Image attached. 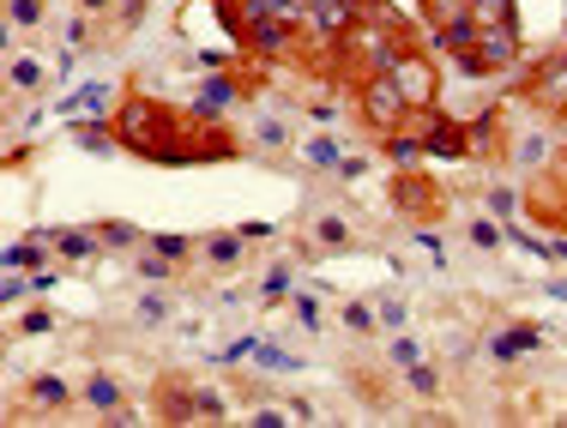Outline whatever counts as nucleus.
I'll return each mask as SVG.
<instances>
[{"label":"nucleus","instance_id":"obj_1","mask_svg":"<svg viewBox=\"0 0 567 428\" xmlns=\"http://www.w3.org/2000/svg\"><path fill=\"white\" fill-rule=\"evenodd\" d=\"M357 122L369 127L374 139H386V133H399L411 122V103H404V91L393 85V73L357 79Z\"/></svg>","mask_w":567,"mask_h":428},{"label":"nucleus","instance_id":"obj_2","mask_svg":"<svg viewBox=\"0 0 567 428\" xmlns=\"http://www.w3.org/2000/svg\"><path fill=\"white\" fill-rule=\"evenodd\" d=\"M471 55L483 61V73H519V66H525V36H519V24H513V19L483 24Z\"/></svg>","mask_w":567,"mask_h":428},{"label":"nucleus","instance_id":"obj_3","mask_svg":"<svg viewBox=\"0 0 567 428\" xmlns=\"http://www.w3.org/2000/svg\"><path fill=\"white\" fill-rule=\"evenodd\" d=\"M393 85L404 91V103H411V109H435V103H441L435 61H429V55H416V49H404V55L393 61Z\"/></svg>","mask_w":567,"mask_h":428},{"label":"nucleus","instance_id":"obj_4","mask_svg":"<svg viewBox=\"0 0 567 428\" xmlns=\"http://www.w3.org/2000/svg\"><path fill=\"white\" fill-rule=\"evenodd\" d=\"M241 97H248V85H241L236 73H218V66H206V73H199V85H194V103H187V109L206 115V122H224V115L236 109Z\"/></svg>","mask_w":567,"mask_h":428},{"label":"nucleus","instance_id":"obj_5","mask_svg":"<svg viewBox=\"0 0 567 428\" xmlns=\"http://www.w3.org/2000/svg\"><path fill=\"white\" fill-rule=\"evenodd\" d=\"M525 97H532L544 115H567V55L537 61V73L525 79Z\"/></svg>","mask_w":567,"mask_h":428},{"label":"nucleus","instance_id":"obj_6","mask_svg":"<svg viewBox=\"0 0 567 428\" xmlns=\"http://www.w3.org/2000/svg\"><path fill=\"white\" fill-rule=\"evenodd\" d=\"M248 236L241 230H212V236H199V260L212 265V272H241L248 265Z\"/></svg>","mask_w":567,"mask_h":428},{"label":"nucleus","instance_id":"obj_7","mask_svg":"<svg viewBox=\"0 0 567 428\" xmlns=\"http://www.w3.org/2000/svg\"><path fill=\"white\" fill-rule=\"evenodd\" d=\"M24 405H31V410H73L79 405V386H66L55 368H43V374L24 380Z\"/></svg>","mask_w":567,"mask_h":428},{"label":"nucleus","instance_id":"obj_8","mask_svg":"<svg viewBox=\"0 0 567 428\" xmlns=\"http://www.w3.org/2000/svg\"><path fill=\"white\" fill-rule=\"evenodd\" d=\"M55 260L61 265H85V260H110L97 223H79V230H55Z\"/></svg>","mask_w":567,"mask_h":428},{"label":"nucleus","instance_id":"obj_9","mask_svg":"<svg viewBox=\"0 0 567 428\" xmlns=\"http://www.w3.org/2000/svg\"><path fill=\"white\" fill-rule=\"evenodd\" d=\"M175 314H182V302H175L164 284H152V296H140V302L127 307V326H133V332H164Z\"/></svg>","mask_w":567,"mask_h":428},{"label":"nucleus","instance_id":"obj_10","mask_svg":"<svg viewBox=\"0 0 567 428\" xmlns=\"http://www.w3.org/2000/svg\"><path fill=\"white\" fill-rule=\"evenodd\" d=\"M532 351H544V332H537V326H502L489 338V363L495 368H513L519 356H532Z\"/></svg>","mask_w":567,"mask_h":428},{"label":"nucleus","instance_id":"obj_11","mask_svg":"<svg viewBox=\"0 0 567 428\" xmlns=\"http://www.w3.org/2000/svg\"><path fill=\"white\" fill-rule=\"evenodd\" d=\"M73 145L79 152H91V157H110V152H121V133H115V122L110 115H73Z\"/></svg>","mask_w":567,"mask_h":428},{"label":"nucleus","instance_id":"obj_12","mask_svg":"<svg viewBox=\"0 0 567 428\" xmlns=\"http://www.w3.org/2000/svg\"><path fill=\"white\" fill-rule=\"evenodd\" d=\"M157 422H199V393L187 380H157Z\"/></svg>","mask_w":567,"mask_h":428},{"label":"nucleus","instance_id":"obj_13","mask_svg":"<svg viewBox=\"0 0 567 428\" xmlns=\"http://www.w3.org/2000/svg\"><path fill=\"white\" fill-rule=\"evenodd\" d=\"M79 405H91V410H97V422H103V417H115V410H127V393L115 386V374L91 368L85 380H79Z\"/></svg>","mask_w":567,"mask_h":428},{"label":"nucleus","instance_id":"obj_14","mask_svg":"<svg viewBox=\"0 0 567 428\" xmlns=\"http://www.w3.org/2000/svg\"><path fill=\"white\" fill-rule=\"evenodd\" d=\"M308 248H320V253H350V248H357V230H350L339 211H320V218L308 223Z\"/></svg>","mask_w":567,"mask_h":428},{"label":"nucleus","instance_id":"obj_15","mask_svg":"<svg viewBox=\"0 0 567 428\" xmlns=\"http://www.w3.org/2000/svg\"><path fill=\"white\" fill-rule=\"evenodd\" d=\"M477 31H483L477 12H465V19H453V24H429L441 55H471V49H477Z\"/></svg>","mask_w":567,"mask_h":428},{"label":"nucleus","instance_id":"obj_16","mask_svg":"<svg viewBox=\"0 0 567 428\" xmlns=\"http://www.w3.org/2000/svg\"><path fill=\"white\" fill-rule=\"evenodd\" d=\"M296 152H302V164L308 169H320V176H332V169L344 164V145L332 139V127H320V133H308L302 145H296Z\"/></svg>","mask_w":567,"mask_h":428},{"label":"nucleus","instance_id":"obj_17","mask_svg":"<svg viewBox=\"0 0 567 428\" xmlns=\"http://www.w3.org/2000/svg\"><path fill=\"white\" fill-rule=\"evenodd\" d=\"M290 139H296V133H290V122H284V115H260V122H254L248 152H254V157H278Z\"/></svg>","mask_w":567,"mask_h":428},{"label":"nucleus","instance_id":"obj_18","mask_svg":"<svg viewBox=\"0 0 567 428\" xmlns=\"http://www.w3.org/2000/svg\"><path fill=\"white\" fill-rule=\"evenodd\" d=\"M381 152L393 157L399 169H416L429 157V145H423V133H416V127H399V133H386V139H381Z\"/></svg>","mask_w":567,"mask_h":428},{"label":"nucleus","instance_id":"obj_19","mask_svg":"<svg viewBox=\"0 0 567 428\" xmlns=\"http://www.w3.org/2000/svg\"><path fill=\"white\" fill-rule=\"evenodd\" d=\"M393 199H399V211H411L416 223L435 218V194H429L423 181H411V176H393Z\"/></svg>","mask_w":567,"mask_h":428},{"label":"nucleus","instance_id":"obj_20","mask_svg":"<svg viewBox=\"0 0 567 428\" xmlns=\"http://www.w3.org/2000/svg\"><path fill=\"white\" fill-rule=\"evenodd\" d=\"M254 296H260L266 307H278V302H290L296 296V265H266V272H260V284H254Z\"/></svg>","mask_w":567,"mask_h":428},{"label":"nucleus","instance_id":"obj_21","mask_svg":"<svg viewBox=\"0 0 567 428\" xmlns=\"http://www.w3.org/2000/svg\"><path fill=\"white\" fill-rule=\"evenodd\" d=\"M7 85H12V91H31V97H43V91H49L43 61H37V55H12V61H7Z\"/></svg>","mask_w":567,"mask_h":428},{"label":"nucleus","instance_id":"obj_22","mask_svg":"<svg viewBox=\"0 0 567 428\" xmlns=\"http://www.w3.org/2000/svg\"><path fill=\"white\" fill-rule=\"evenodd\" d=\"M175 272H182V265H175L169 253H157V248L133 253V278H140V284H175Z\"/></svg>","mask_w":567,"mask_h":428},{"label":"nucleus","instance_id":"obj_23","mask_svg":"<svg viewBox=\"0 0 567 428\" xmlns=\"http://www.w3.org/2000/svg\"><path fill=\"white\" fill-rule=\"evenodd\" d=\"M97 236H103V248H110V253L145 248V230H140V223H127V218H97Z\"/></svg>","mask_w":567,"mask_h":428},{"label":"nucleus","instance_id":"obj_24","mask_svg":"<svg viewBox=\"0 0 567 428\" xmlns=\"http://www.w3.org/2000/svg\"><path fill=\"white\" fill-rule=\"evenodd\" d=\"M549 152H556V139H549L544 127L525 133V139H513V169H544V164H549Z\"/></svg>","mask_w":567,"mask_h":428},{"label":"nucleus","instance_id":"obj_25","mask_svg":"<svg viewBox=\"0 0 567 428\" xmlns=\"http://www.w3.org/2000/svg\"><path fill=\"white\" fill-rule=\"evenodd\" d=\"M339 326L350 332V338H369V332L381 326V314H374V302H369V296H350V302L339 307Z\"/></svg>","mask_w":567,"mask_h":428},{"label":"nucleus","instance_id":"obj_26","mask_svg":"<svg viewBox=\"0 0 567 428\" xmlns=\"http://www.w3.org/2000/svg\"><path fill=\"white\" fill-rule=\"evenodd\" d=\"M49 253H55V248L37 242V236H31V242H12L7 248V272H24V265H31V272H49Z\"/></svg>","mask_w":567,"mask_h":428},{"label":"nucleus","instance_id":"obj_27","mask_svg":"<svg viewBox=\"0 0 567 428\" xmlns=\"http://www.w3.org/2000/svg\"><path fill=\"white\" fill-rule=\"evenodd\" d=\"M254 363H260L266 374H302L308 363L296 351H284V344H272V338H260V351H254Z\"/></svg>","mask_w":567,"mask_h":428},{"label":"nucleus","instance_id":"obj_28","mask_svg":"<svg viewBox=\"0 0 567 428\" xmlns=\"http://www.w3.org/2000/svg\"><path fill=\"white\" fill-rule=\"evenodd\" d=\"M465 236H471V248H483V253H495V248H502V242H507V223H502V218H495V211H489V218H465Z\"/></svg>","mask_w":567,"mask_h":428},{"label":"nucleus","instance_id":"obj_29","mask_svg":"<svg viewBox=\"0 0 567 428\" xmlns=\"http://www.w3.org/2000/svg\"><path fill=\"white\" fill-rule=\"evenodd\" d=\"M7 24H12V31H43L49 7H43V0H7Z\"/></svg>","mask_w":567,"mask_h":428},{"label":"nucleus","instance_id":"obj_30","mask_svg":"<svg viewBox=\"0 0 567 428\" xmlns=\"http://www.w3.org/2000/svg\"><path fill=\"white\" fill-rule=\"evenodd\" d=\"M399 374H404V386H411L416 398H441V386H447L435 363H411V368H399Z\"/></svg>","mask_w":567,"mask_h":428},{"label":"nucleus","instance_id":"obj_31","mask_svg":"<svg viewBox=\"0 0 567 428\" xmlns=\"http://www.w3.org/2000/svg\"><path fill=\"white\" fill-rule=\"evenodd\" d=\"M91 31H97V19H91V12H73V19L61 24V43L85 55V49H97V36H91Z\"/></svg>","mask_w":567,"mask_h":428},{"label":"nucleus","instance_id":"obj_32","mask_svg":"<svg viewBox=\"0 0 567 428\" xmlns=\"http://www.w3.org/2000/svg\"><path fill=\"white\" fill-rule=\"evenodd\" d=\"M145 248H157V253H169V260H175V265H187V260H194V253H199V242H194V236H169V230H157V236H145Z\"/></svg>","mask_w":567,"mask_h":428},{"label":"nucleus","instance_id":"obj_33","mask_svg":"<svg viewBox=\"0 0 567 428\" xmlns=\"http://www.w3.org/2000/svg\"><path fill=\"white\" fill-rule=\"evenodd\" d=\"M290 302H296V326H302V332H327V326H332V320H327V307H320L315 296H308V290H296Z\"/></svg>","mask_w":567,"mask_h":428},{"label":"nucleus","instance_id":"obj_34","mask_svg":"<svg viewBox=\"0 0 567 428\" xmlns=\"http://www.w3.org/2000/svg\"><path fill=\"white\" fill-rule=\"evenodd\" d=\"M374 314H381L386 332H404V326H411V302H404V296H374Z\"/></svg>","mask_w":567,"mask_h":428},{"label":"nucleus","instance_id":"obj_35","mask_svg":"<svg viewBox=\"0 0 567 428\" xmlns=\"http://www.w3.org/2000/svg\"><path fill=\"white\" fill-rule=\"evenodd\" d=\"M145 12H152V0H121V7H115V19H110V31H140V24H145Z\"/></svg>","mask_w":567,"mask_h":428},{"label":"nucleus","instance_id":"obj_36","mask_svg":"<svg viewBox=\"0 0 567 428\" xmlns=\"http://www.w3.org/2000/svg\"><path fill=\"white\" fill-rule=\"evenodd\" d=\"M199 393V422H224L229 417V393H218V386H194Z\"/></svg>","mask_w":567,"mask_h":428},{"label":"nucleus","instance_id":"obj_37","mask_svg":"<svg viewBox=\"0 0 567 428\" xmlns=\"http://www.w3.org/2000/svg\"><path fill=\"white\" fill-rule=\"evenodd\" d=\"M465 12H471V0H423V24H453Z\"/></svg>","mask_w":567,"mask_h":428},{"label":"nucleus","instance_id":"obj_38","mask_svg":"<svg viewBox=\"0 0 567 428\" xmlns=\"http://www.w3.org/2000/svg\"><path fill=\"white\" fill-rule=\"evenodd\" d=\"M19 332H24V338H49V332H55V314H49V307H24Z\"/></svg>","mask_w":567,"mask_h":428},{"label":"nucleus","instance_id":"obj_39","mask_svg":"<svg viewBox=\"0 0 567 428\" xmlns=\"http://www.w3.org/2000/svg\"><path fill=\"white\" fill-rule=\"evenodd\" d=\"M386 356H393V368H411V363H423V344H416L411 332H399V338L386 344Z\"/></svg>","mask_w":567,"mask_h":428},{"label":"nucleus","instance_id":"obj_40","mask_svg":"<svg viewBox=\"0 0 567 428\" xmlns=\"http://www.w3.org/2000/svg\"><path fill=\"white\" fill-rule=\"evenodd\" d=\"M489 211H495L502 223H513V211H519V194H513L507 181H495V187H489Z\"/></svg>","mask_w":567,"mask_h":428},{"label":"nucleus","instance_id":"obj_41","mask_svg":"<svg viewBox=\"0 0 567 428\" xmlns=\"http://www.w3.org/2000/svg\"><path fill=\"white\" fill-rule=\"evenodd\" d=\"M471 12L483 24H502V19H513V0H471Z\"/></svg>","mask_w":567,"mask_h":428},{"label":"nucleus","instance_id":"obj_42","mask_svg":"<svg viewBox=\"0 0 567 428\" xmlns=\"http://www.w3.org/2000/svg\"><path fill=\"white\" fill-rule=\"evenodd\" d=\"M308 122L332 127V122H339V103H332V97H320V91H315V97H308Z\"/></svg>","mask_w":567,"mask_h":428},{"label":"nucleus","instance_id":"obj_43","mask_svg":"<svg viewBox=\"0 0 567 428\" xmlns=\"http://www.w3.org/2000/svg\"><path fill=\"white\" fill-rule=\"evenodd\" d=\"M241 236H248V242H278V223H266V218H248V223H241Z\"/></svg>","mask_w":567,"mask_h":428},{"label":"nucleus","instance_id":"obj_44","mask_svg":"<svg viewBox=\"0 0 567 428\" xmlns=\"http://www.w3.org/2000/svg\"><path fill=\"white\" fill-rule=\"evenodd\" d=\"M369 176V157H344L339 169H332V181H362Z\"/></svg>","mask_w":567,"mask_h":428},{"label":"nucleus","instance_id":"obj_45","mask_svg":"<svg viewBox=\"0 0 567 428\" xmlns=\"http://www.w3.org/2000/svg\"><path fill=\"white\" fill-rule=\"evenodd\" d=\"M241 422H254V428H284L290 417H284L278 405H260V410H254V417H241Z\"/></svg>","mask_w":567,"mask_h":428},{"label":"nucleus","instance_id":"obj_46","mask_svg":"<svg viewBox=\"0 0 567 428\" xmlns=\"http://www.w3.org/2000/svg\"><path fill=\"white\" fill-rule=\"evenodd\" d=\"M121 0H79V12H91V19H115Z\"/></svg>","mask_w":567,"mask_h":428},{"label":"nucleus","instance_id":"obj_47","mask_svg":"<svg viewBox=\"0 0 567 428\" xmlns=\"http://www.w3.org/2000/svg\"><path fill=\"white\" fill-rule=\"evenodd\" d=\"M0 296H7V302H24V272H7V284H0Z\"/></svg>","mask_w":567,"mask_h":428},{"label":"nucleus","instance_id":"obj_48","mask_svg":"<svg viewBox=\"0 0 567 428\" xmlns=\"http://www.w3.org/2000/svg\"><path fill=\"white\" fill-rule=\"evenodd\" d=\"M549 260H567V230L549 236Z\"/></svg>","mask_w":567,"mask_h":428},{"label":"nucleus","instance_id":"obj_49","mask_svg":"<svg viewBox=\"0 0 567 428\" xmlns=\"http://www.w3.org/2000/svg\"><path fill=\"white\" fill-rule=\"evenodd\" d=\"M344 7H357V12H369V0H344Z\"/></svg>","mask_w":567,"mask_h":428}]
</instances>
